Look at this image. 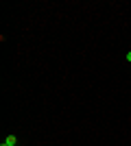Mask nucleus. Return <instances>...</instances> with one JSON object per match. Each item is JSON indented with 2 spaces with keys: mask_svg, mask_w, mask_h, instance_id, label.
I'll return each mask as SVG.
<instances>
[{
  "mask_svg": "<svg viewBox=\"0 0 131 146\" xmlns=\"http://www.w3.org/2000/svg\"><path fill=\"white\" fill-rule=\"evenodd\" d=\"M5 144H9V146H18V137H15L13 133H9V135L5 137Z\"/></svg>",
  "mask_w": 131,
  "mask_h": 146,
  "instance_id": "f257e3e1",
  "label": "nucleus"
},
{
  "mask_svg": "<svg viewBox=\"0 0 131 146\" xmlns=\"http://www.w3.org/2000/svg\"><path fill=\"white\" fill-rule=\"evenodd\" d=\"M127 61H129V63H131V50H129V52H127Z\"/></svg>",
  "mask_w": 131,
  "mask_h": 146,
  "instance_id": "f03ea898",
  "label": "nucleus"
},
{
  "mask_svg": "<svg viewBox=\"0 0 131 146\" xmlns=\"http://www.w3.org/2000/svg\"><path fill=\"white\" fill-rule=\"evenodd\" d=\"M0 146H9V144H5V142H2V144H0Z\"/></svg>",
  "mask_w": 131,
  "mask_h": 146,
  "instance_id": "7ed1b4c3",
  "label": "nucleus"
}]
</instances>
